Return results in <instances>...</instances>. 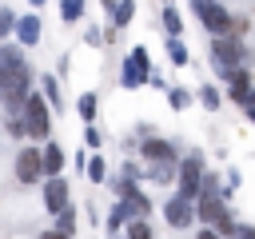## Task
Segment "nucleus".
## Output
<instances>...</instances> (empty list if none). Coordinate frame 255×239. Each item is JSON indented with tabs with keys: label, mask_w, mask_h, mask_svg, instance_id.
<instances>
[{
	"label": "nucleus",
	"mask_w": 255,
	"mask_h": 239,
	"mask_svg": "<svg viewBox=\"0 0 255 239\" xmlns=\"http://www.w3.org/2000/svg\"><path fill=\"white\" fill-rule=\"evenodd\" d=\"M84 16V0H60V20L64 24H76Z\"/></svg>",
	"instance_id": "obj_15"
},
{
	"label": "nucleus",
	"mask_w": 255,
	"mask_h": 239,
	"mask_svg": "<svg viewBox=\"0 0 255 239\" xmlns=\"http://www.w3.org/2000/svg\"><path fill=\"white\" fill-rule=\"evenodd\" d=\"M243 56H247V48L235 40V36H215L211 40V64L227 76L231 68H243Z\"/></svg>",
	"instance_id": "obj_4"
},
{
	"label": "nucleus",
	"mask_w": 255,
	"mask_h": 239,
	"mask_svg": "<svg viewBox=\"0 0 255 239\" xmlns=\"http://www.w3.org/2000/svg\"><path fill=\"white\" fill-rule=\"evenodd\" d=\"M227 80H231V96L235 100H251V72L247 68H231Z\"/></svg>",
	"instance_id": "obj_12"
},
{
	"label": "nucleus",
	"mask_w": 255,
	"mask_h": 239,
	"mask_svg": "<svg viewBox=\"0 0 255 239\" xmlns=\"http://www.w3.org/2000/svg\"><path fill=\"white\" fill-rule=\"evenodd\" d=\"M167 223H171V227H187V223H191V199H187V195H175V199L167 203Z\"/></svg>",
	"instance_id": "obj_11"
},
{
	"label": "nucleus",
	"mask_w": 255,
	"mask_h": 239,
	"mask_svg": "<svg viewBox=\"0 0 255 239\" xmlns=\"http://www.w3.org/2000/svg\"><path fill=\"white\" fill-rule=\"evenodd\" d=\"M40 171H44V159H40L36 151H20V159H16V179H20V183H32Z\"/></svg>",
	"instance_id": "obj_8"
},
{
	"label": "nucleus",
	"mask_w": 255,
	"mask_h": 239,
	"mask_svg": "<svg viewBox=\"0 0 255 239\" xmlns=\"http://www.w3.org/2000/svg\"><path fill=\"white\" fill-rule=\"evenodd\" d=\"M199 239H219V235H215V231H203V235H199Z\"/></svg>",
	"instance_id": "obj_27"
},
{
	"label": "nucleus",
	"mask_w": 255,
	"mask_h": 239,
	"mask_svg": "<svg viewBox=\"0 0 255 239\" xmlns=\"http://www.w3.org/2000/svg\"><path fill=\"white\" fill-rule=\"evenodd\" d=\"M88 175H92V179H100V175H104V163H100V159H92V163H88Z\"/></svg>",
	"instance_id": "obj_25"
},
{
	"label": "nucleus",
	"mask_w": 255,
	"mask_h": 239,
	"mask_svg": "<svg viewBox=\"0 0 255 239\" xmlns=\"http://www.w3.org/2000/svg\"><path fill=\"white\" fill-rule=\"evenodd\" d=\"M60 163H64L60 147H48V151H44V171H48V175H56V171H60Z\"/></svg>",
	"instance_id": "obj_18"
},
{
	"label": "nucleus",
	"mask_w": 255,
	"mask_h": 239,
	"mask_svg": "<svg viewBox=\"0 0 255 239\" xmlns=\"http://www.w3.org/2000/svg\"><path fill=\"white\" fill-rule=\"evenodd\" d=\"M8 32H16V12L0 8V36H8Z\"/></svg>",
	"instance_id": "obj_19"
},
{
	"label": "nucleus",
	"mask_w": 255,
	"mask_h": 239,
	"mask_svg": "<svg viewBox=\"0 0 255 239\" xmlns=\"http://www.w3.org/2000/svg\"><path fill=\"white\" fill-rule=\"evenodd\" d=\"M104 4H112V8H116V0H104Z\"/></svg>",
	"instance_id": "obj_28"
},
{
	"label": "nucleus",
	"mask_w": 255,
	"mask_h": 239,
	"mask_svg": "<svg viewBox=\"0 0 255 239\" xmlns=\"http://www.w3.org/2000/svg\"><path fill=\"white\" fill-rule=\"evenodd\" d=\"M231 239H255V227H235Z\"/></svg>",
	"instance_id": "obj_24"
},
{
	"label": "nucleus",
	"mask_w": 255,
	"mask_h": 239,
	"mask_svg": "<svg viewBox=\"0 0 255 239\" xmlns=\"http://www.w3.org/2000/svg\"><path fill=\"white\" fill-rule=\"evenodd\" d=\"M80 116H84V120H92V116H96V96H92V92H88V96H80Z\"/></svg>",
	"instance_id": "obj_20"
},
{
	"label": "nucleus",
	"mask_w": 255,
	"mask_h": 239,
	"mask_svg": "<svg viewBox=\"0 0 255 239\" xmlns=\"http://www.w3.org/2000/svg\"><path fill=\"white\" fill-rule=\"evenodd\" d=\"M167 56H171V64H179V68L187 64V48L179 44V36H171V40H167Z\"/></svg>",
	"instance_id": "obj_16"
},
{
	"label": "nucleus",
	"mask_w": 255,
	"mask_h": 239,
	"mask_svg": "<svg viewBox=\"0 0 255 239\" xmlns=\"http://www.w3.org/2000/svg\"><path fill=\"white\" fill-rule=\"evenodd\" d=\"M143 80H147V52L131 48V56L124 60V88H139Z\"/></svg>",
	"instance_id": "obj_6"
},
{
	"label": "nucleus",
	"mask_w": 255,
	"mask_h": 239,
	"mask_svg": "<svg viewBox=\"0 0 255 239\" xmlns=\"http://www.w3.org/2000/svg\"><path fill=\"white\" fill-rule=\"evenodd\" d=\"M199 219L211 223L215 231H227V235L235 231L231 219H227V207H223V199H219V179H211V175L199 183Z\"/></svg>",
	"instance_id": "obj_2"
},
{
	"label": "nucleus",
	"mask_w": 255,
	"mask_h": 239,
	"mask_svg": "<svg viewBox=\"0 0 255 239\" xmlns=\"http://www.w3.org/2000/svg\"><path fill=\"white\" fill-rule=\"evenodd\" d=\"M195 16L211 36H231V28H235V16L215 0H195Z\"/></svg>",
	"instance_id": "obj_3"
},
{
	"label": "nucleus",
	"mask_w": 255,
	"mask_h": 239,
	"mask_svg": "<svg viewBox=\"0 0 255 239\" xmlns=\"http://www.w3.org/2000/svg\"><path fill=\"white\" fill-rule=\"evenodd\" d=\"M163 28H167V36H179V32H183V24H179V12H175V8H163Z\"/></svg>",
	"instance_id": "obj_17"
},
{
	"label": "nucleus",
	"mask_w": 255,
	"mask_h": 239,
	"mask_svg": "<svg viewBox=\"0 0 255 239\" xmlns=\"http://www.w3.org/2000/svg\"><path fill=\"white\" fill-rule=\"evenodd\" d=\"M199 183H203V171H199L195 159H187V163L179 167V195L195 199V195H199Z\"/></svg>",
	"instance_id": "obj_7"
},
{
	"label": "nucleus",
	"mask_w": 255,
	"mask_h": 239,
	"mask_svg": "<svg viewBox=\"0 0 255 239\" xmlns=\"http://www.w3.org/2000/svg\"><path fill=\"white\" fill-rule=\"evenodd\" d=\"M44 203H48V211H64L68 207V187H64V179H48V187H44Z\"/></svg>",
	"instance_id": "obj_10"
},
{
	"label": "nucleus",
	"mask_w": 255,
	"mask_h": 239,
	"mask_svg": "<svg viewBox=\"0 0 255 239\" xmlns=\"http://www.w3.org/2000/svg\"><path fill=\"white\" fill-rule=\"evenodd\" d=\"M131 16H135V0H116V8H112V24H116V28H128Z\"/></svg>",
	"instance_id": "obj_13"
},
{
	"label": "nucleus",
	"mask_w": 255,
	"mask_h": 239,
	"mask_svg": "<svg viewBox=\"0 0 255 239\" xmlns=\"http://www.w3.org/2000/svg\"><path fill=\"white\" fill-rule=\"evenodd\" d=\"M40 239H68V235H64L60 227H56V231H48V235H40Z\"/></svg>",
	"instance_id": "obj_26"
},
{
	"label": "nucleus",
	"mask_w": 255,
	"mask_h": 239,
	"mask_svg": "<svg viewBox=\"0 0 255 239\" xmlns=\"http://www.w3.org/2000/svg\"><path fill=\"white\" fill-rule=\"evenodd\" d=\"M40 84H44V96H48L52 104H60V88H56V80H52V76H44Z\"/></svg>",
	"instance_id": "obj_21"
},
{
	"label": "nucleus",
	"mask_w": 255,
	"mask_h": 239,
	"mask_svg": "<svg viewBox=\"0 0 255 239\" xmlns=\"http://www.w3.org/2000/svg\"><path fill=\"white\" fill-rule=\"evenodd\" d=\"M32 4H44V0H32Z\"/></svg>",
	"instance_id": "obj_29"
},
{
	"label": "nucleus",
	"mask_w": 255,
	"mask_h": 239,
	"mask_svg": "<svg viewBox=\"0 0 255 239\" xmlns=\"http://www.w3.org/2000/svg\"><path fill=\"white\" fill-rule=\"evenodd\" d=\"M0 92L12 108H24L32 92V68L20 56V48H0Z\"/></svg>",
	"instance_id": "obj_1"
},
{
	"label": "nucleus",
	"mask_w": 255,
	"mask_h": 239,
	"mask_svg": "<svg viewBox=\"0 0 255 239\" xmlns=\"http://www.w3.org/2000/svg\"><path fill=\"white\" fill-rule=\"evenodd\" d=\"M143 155H147L151 163H167V159H171V147H167L163 139H147V143H143Z\"/></svg>",
	"instance_id": "obj_14"
},
{
	"label": "nucleus",
	"mask_w": 255,
	"mask_h": 239,
	"mask_svg": "<svg viewBox=\"0 0 255 239\" xmlns=\"http://www.w3.org/2000/svg\"><path fill=\"white\" fill-rule=\"evenodd\" d=\"M203 104H207V108H219V96H215V88H203Z\"/></svg>",
	"instance_id": "obj_23"
},
{
	"label": "nucleus",
	"mask_w": 255,
	"mask_h": 239,
	"mask_svg": "<svg viewBox=\"0 0 255 239\" xmlns=\"http://www.w3.org/2000/svg\"><path fill=\"white\" fill-rule=\"evenodd\" d=\"M128 239H151L147 223H131V227H128Z\"/></svg>",
	"instance_id": "obj_22"
},
{
	"label": "nucleus",
	"mask_w": 255,
	"mask_h": 239,
	"mask_svg": "<svg viewBox=\"0 0 255 239\" xmlns=\"http://www.w3.org/2000/svg\"><path fill=\"white\" fill-rule=\"evenodd\" d=\"M48 127H52V120H48V104H44L36 92H28V100H24V131H28L32 139H44Z\"/></svg>",
	"instance_id": "obj_5"
},
{
	"label": "nucleus",
	"mask_w": 255,
	"mask_h": 239,
	"mask_svg": "<svg viewBox=\"0 0 255 239\" xmlns=\"http://www.w3.org/2000/svg\"><path fill=\"white\" fill-rule=\"evenodd\" d=\"M16 40L24 48H32L40 40V16H16Z\"/></svg>",
	"instance_id": "obj_9"
}]
</instances>
